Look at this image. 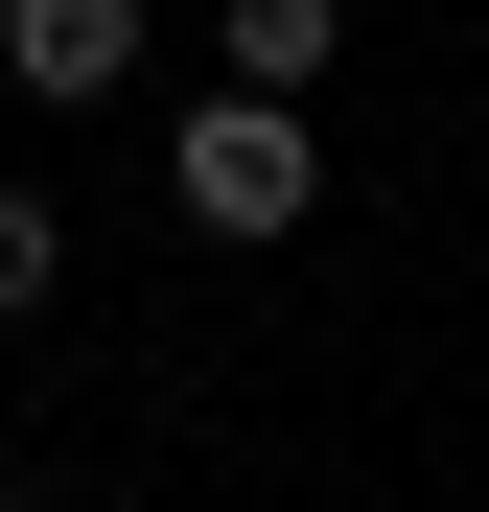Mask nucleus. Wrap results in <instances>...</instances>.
Masks as SVG:
<instances>
[{"mask_svg":"<svg viewBox=\"0 0 489 512\" xmlns=\"http://www.w3.org/2000/svg\"><path fill=\"white\" fill-rule=\"evenodd\" d=\"M163 210L257 256V233H303V210H326V163H303V117H257V94H210V117H187V163H163Z\"/></svg>","mask_w":489,"mask_h":512,"instance_id":"obj_1","label":"nucleus"},{"mask_svg":"<svg viewBox=\"0 0 489 512\" xmlns=\"http://www.w3.org/2000/svg\"><path fill=\"white\" fill-rule=\"evenodd\" d=\"M0 70H24L47 117H94L117 70H140V0H0Z\"/></svg>","mask_w":489,"mask_h":512,"instance_id":"obj_2","label":"nucleus"},{"mask_svg":"<svg viewBox=\"0 0 489 512\" xmlns=\"http://www.w3.org/2000/svg\"><path fill=\"white\" fill-rule=\"evenodd\" d=\"M326 47H350V0H233V94H257V117L326 94Z\"/></svg>","mask_w":489,"mask_h":512,"instance_id":"obj_3","label":"nucleus"},{"mask_svg":"<svg viewBox=\"0 0 489 512\" xmlns=\"http://www.w3.org/2000/svg\"><path fill=\"white\" fill-rule=\"evenodd\" d=\"M47 280H70V233H47V187H0V326H24Z\"/></svg>","mask_w":489,"mask_h":512,"instance_id":"obj_4","label":"nucleus"},{"mask_svg":"<svg viewBox=\"0 0 489 512\" xmlns=\"http://www.w3.org/2000/svg\"><path fill=\"white\" fill-rule=\"evenodd\" d=\"M0 512H24V489H0Z\"/></svg>","mask_w":489,"mask_h":512,"instance_id":"obj_5","label":"nucleus"}]
</instances>
